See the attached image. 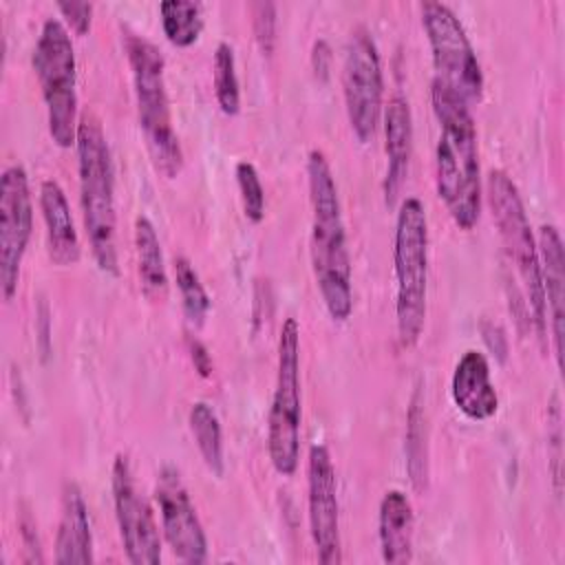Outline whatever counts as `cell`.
Returning a JSON list of instances; mask_svg holds the SVG:
<instances>
[{
  "mask_svg": "<svg viewBox=\"0 0 565 565\" xmlns=\"http://www.w3.org/2000/svg\"><path fill=\"white\" fill-rule=\"evenodd\" d=\"M161 532L172 554L190 565L207 561V536L177 468L163 466L154 483Z\"/></svg>",
  "mask_w": 565,
  "mask_h": 565,
  "instance_id": "14",
  "label": "cell"
},
{
  "mask_svg": "<svg viewBox=\"0 0 565 565\" xmlns=\"http://www.w3.org/2000/svg\"><path fill=\"white\" fill-rule=\"evenodd\" d=\"M307 516L309 534L316 547L318 563L340 565L342 563V539H340V503H338V479L331 452L324 444H313L307 457Z\"/></svg>",
  "mask_w": 565,
  "mask_h": 565,
  "instance_id": "13",
  "label": "cell"
},
{
  "mask_svg": "<svg viewBox=\"0 0 565 565\" xmlns=\"http://www.w3.org/2000/svg\"><path fill=\"white\" fill-rule=\"evenodd\" d=\"M481 333H483V340H486V344L490 347V351L499 358V362H503L505 355H508V340H505L501 327L494 324V322L483 320V322H481Z\"/></svg>",
  "mask_w": 565,
  "mask_h": 565,
  "instance_id": "30",
  "label": "cell"
},
{
  "mask_svg": "<svg viewBox=\"0 0 565 565\" xmlns=\"http://www.w3.org/2000/svg\"><path fill=\"white\" fill-rule=\"evenodd\" d=\"M212 77H214V95L218 108L234 117L241 110V84L236 73V57L230 42H218L212 60Z\"/></svg>",
  "mask_w": 565,
  "mask_h": 565,
  "instance_id": "25",
  "label": "cell"
},
{
  "mask_svg": "<svg viewBox=\"0 0 565 565\" xmlns=\"http://www.w3.org/2000/svg\"><path fill=\"white\" fill-rule=\"evenodd\" d=\"M124 49L132 73L139 126L148 154L166 179H174L183 168V150L172 126L170 97L166 88V60L154 42L139 33L124 35Z\"/></svg>",
  "mask_w": 565,
  "mask_h": 565,
  "instance_id": "4",
  "label": "cell"
},
{
  "mask_svg": "<svg viewBox=\"0 0 565 565\" xmlns=\"http://www.w3.org/2000/svg\"><path fill=\"white\" fill-rule=\"evenodd\" d=\"M163 35L170 44L185 49L192 46L203 31V11L192 0H163L159 4Z\"/></svg>",
  "mask_w": 565,
  "mask_h": 565,
  "instance_id": "23",
  "label": "cell"
},
{
  "mask_svg": "<svg viewBox=\"0 0 565 565\" xmlns=\"http://www.w3.org/2000/svg\"><path fill=\"white\" fill-rule=\"evenodd\" d=\"M302 386H300V327L285 318L278 333L276 384L267 415V455L274 470L291 477L300 461Z\"/></svg>",
  "mask_w": 565,
  "mask_h": 565,
  "instance_id": "8",
  "label": "cell"
},
{
  "mask_svg": "<svg viewBox=\"0 0 565 565\" xmlns=\"http://www.w3.org/2000/svg\"><path fill=\"white\" fill-rule=\"evenodd\" d=\"M57 11L71 26L75 35H86L93 22V4L90 2H57Z\"/></svg>",
  "mask_w": 565,
  "mask_h": 565,
  "instance_id": "29",
  "label": "cell"
},
{
  "mask_svg": "<svg viewBox=\"0 0 565 565\" xmlns=\"http://www.w3.org/2000/svg\"><path fill=\"white\" fill-rule=\"evenodd\" d=\"M415 514L406 492L386 490L377 508V539L382 561L391 565H406L413 561Z\"/></svg>",
  "mask_w": 565,
  "mask_h": 565,
  "instance_id": "20",
  "label": "cell"
},
{
  "mask_svg": "<svg viewBox=\"0 0 565 565\" xmlns=\"http://www.w3.org/2000/svg\"><path fill=\"white\" fill-rule=\"evenodd\" d=\"M342 93L353 135L360 143L371 141L384 108V73L377 44L366 26H355L347 40Z\"/></svg>",
  "mask_w": 565,
  "mask_h": 565,
  "instance_id": "10",
  "label": "cell"
},
{
  "mask_svg": "<svg viewBox=\"0 0 565 565\" xmlns=\"http://www.w3.org/2000/svg\"><path fill=\"white\" fill-rule=\"evenodd\" d=\"M539 260H541V280H543V298H545V316L550 322L556 366H563V305H565V256H563V238L556 225L539 227Z\"/></svg>",
  "mask_w": 565,
  "mask_h": 565,
  "instance_id": "16",
  "label": "cell"
},
{
  "mask_svg": "<svg viewBox=\"0 0 565 565\" xmlns=\"http://www.w3.org/2000/svg\"><path fill=\"white\" fill-rule=\"evenodd\" d=\"M450 397L457 411L472 419L486 422L499 411V395L490 380V364L477 349H468L455 364L450 377Z\"/></svg>",
  "mask_w": 565,
  "mask_h": 565,
  "instance_id": "15",
  "label": "cell"
},
{
  "mask_svg": "<svg viewBox=\"0 0 565 565\" xmlns=\"http://www.w3.org/2000/svg\"><path fill=\"white\" fill-rule=\"evenodd\" d=\"M33 232V199L29 174L20 163L2 170L0 179V287L11 300L18 291L20 267Z\"/></svg>",
  "mask_w": 565,
  "mask_h": 565,
  "instance_id": "11",
  "label": "cell"
},
{
  "mask_svg": "<svg viewBox=\"0 0 565 565\" xmlns=\"http://www.w3.org/2000/svg\"><path fill=\"white\" fill-rule=\"evenodd\" d=\"M234 174H236L245 218L252 223H260L265 216V188L260 183V174L256 166L249 161H238L234 168Z\"/></svg>",
  "mask_w": 565,
  "mask_h": 565,
  "instance_id": "27",
  "label": "cell"
},
{
  "mask_svg": "<svg viewBox=\"0 0 565 565\" xmlns=\"http://www.w3.org/2000/svg\"><path fill=\"white\" fill-rule=\"evenodd\" d=\"M395 324L402 349H411L424 333L428 298V214L417 196L402 199L393 238Z\"/></svg>",
  "mask_w": 565,
  "mask_h": 565,
  "instance_id": "5",
  "label": "cell"
},
{
  "mask_svg": "<svg viewBox=\"0 0 565 565\" xmlns=\"http://www.w3.org/2000/svg\"><path fill=\"white\" fill-rule=\"evenodd\" d=\"M384 199L388 205L395 203L413 157V113L404 95L395 93L384 108Z\"/></svg>",
  "mask_w": 565,
  "mask_h": 565,
  "instance_id": "17",
  "label": "cell"
},
{
  "mask_svg": "<svg viewBox=\"0 0 565 565\" xmlns=\"http://www.w3.org/2000/svg\"><path fill=\"white\" fill-rule=\"evenodd\" d=\"M113 508L124 554L132 565L161 563V536L150 503L137 488L132 466L126 455H117L110 470Z\"/></svg>",
  "mask_w": 565,
  "mask_h": 565,
  "instance_id": "12",
  "label": "cell"
},
{
  "mask_svg": "<svg viewBox=\"0 0 565 565\" xmlns=\"http://www.w3.org/2000/svg\"><path fill=\"white\" fill-rule=\"evenodd\" d=\"M55 563L88 565L93 563V532L88 505L77 483L66 481L62 490L60 521L55 532Z\"/></svg>",
  "mask_w": 565,
  "mask_h": 565,
  "instance_id": "18",
  "label": "cell"
},
{
  "mask_svg": "<svg viewBox=\"0 0 565 565\" xmlns=\"http://www.w3.org/2000/svg\"><path fill=\"white\" fill-rule=\"evenodd\" d=\"M174 282L181 296V307L185 313V320L194 327H201L207 311H210V294L205 291L194 265L185 256L174 258Z\"/></svg>",
  "mask_w": 565,
  "mask_h": 565,
  "instance_id": "26",
  "label": "cell"
},
{
  "mask_svg": "<svg viewBox=\"0 0 565 565\" xmlns=\"http://www.w3.org/2000/svg\"><path fill=\"white\" fill-rule=\"evenodd\" d=\"M135 252H137V269L143 289L150 296H163L168 289V271L161 252V241L154 230V223L139 214L135 218Z\"/></svg>",
  "mask_w": 565,
  "mask_h": 565,
  "instance_id": "21",
  "label": "cell"
},
{
  "mask_svg": "<svg viewBox=\"0 0 565 565\" xmlns=\"http://www.w3.org/2000/svg\"><path fill=\"white\" fill-rule=\"evenodd\" d=\"M40 210L46 227L44 234L49 258L60 267L75 265L82 256V243L73 223L66 192L55 179H44L40 183Z\"/></svg>",
  "mask_w": 565,
  "mask_h": 565,
  "instance_id": "19",
  "label": "cell"
},
{
  "mask_svg": "<svg viewBox=\"0 0 565 565\" xmlns=\"http://www.w3.org/2000/svg\"><path fill=\"white\" fill-rule=\"evenodd\" d=\"M488 203L492 210V221L503 243V252L508 263L514 267L525 305L530 311V322L536 329L539 338L547 333V316H545V298H543V280H541V260L536 238L519 194L516 183L503 170H490L486 179Z\"/></svg>",
  "mask_w": 565,
  "mask_h": 565,
  "instance_id": "6",
  "label": "cell"
},
{
  "mask_svg": "<svg viewBox=\"0 0 565 565\" xmlns=\"http://www.w3.org/2000/svg\"><path fill=\"white\" fill-rule=\"evenodd\" d=\"M430 104L439 126L435 143V188L459 230H472L481 216V166L477 126L470 106L446 84L433 79Z\"/></svg>",
  "mask_w": 565,
  "mask_h": 565,
  "instance_id": "1",
  "label": "cell"
},
{
  "mask_svg": "<svg viewBox=\"0 0 565 565\" xmlns=\"http://www.w3.org/2000/svg\"><path fill=\"white\" fill-rule=\"evenodd\" d=\"M307 181L311 201V269L324 309L335 322L353 311V274L347 245V227L338 183L322 150L307 154Z\"/></svg>",
  "mask_w": 565,
  "mask_h": 565,
  "instance_id": "2",
  "label": "cell"
},
{
  "mask_svg": "<svg viewBox=\"0 0 565 565\" xmlns=\"http://www.w3.org/2000/svg\"><path fill=\"white\" fill-rule=\"evenodd\" d=\"M422 26L430 46L435 79L468 104L483 93V71L459 15L446 2H422Z\"/></svg>",
  "mask_w": 565,
  "mask_h": 565,
  "instance_id": "9",
  "label": "cell"
},
{
  "mask_svg": "<svg viewBox=\"0 0 565 565\" xmlns=\"http://www.w3.org/2000/svg\"><path fill=\"white\" fill-rule=\"evenodd\" d=\"M188 426L199 448V455L207 470L214 477H223L225 470V455H223V428L214 408L199 399L188 411Z\"/></svg>",
  "mask_w": 565,
  "mask_h": 565,
  "instance_id": "22",
  "label": "cell"
},
{
  "mask_svg": "<svg viewBox=\"0 0 565 565\" xmlns=\"http://www.w3.org/2000/svg\"><path fill=\"white\" fill-rule=\"evenodd\" d=\"M252 29L260 51L269 55L276 44V4L274 2L252 4Z\"/></svg>",
  "mask_w": 565,
  "mask_h": 565,
  "instance_id": "28",
  "label": "cell"
},
{
  "mask_svg": "<svg viewBox=\"0 0 565 565\" xmlns=\"http://www.w3.org/2000/svg\"><path fill=\"white\" fill-rule=\"evenodd\" d=\"M190 351H192V362H194L196 371H199L203 377H207L210 371H212V360H210L207 349H205L201 342L194 340V342L190 344Z\"/></svg>",
  "mask_w": 565,
  "mask_h": 565,
  "instance_id": "32",
  "label": "cell"
},
{
  "mask_svg": "<svg viewBox=\"0 0 565 565\" xmlns=\"http://www.w3.org/2000/svg\"><path fill=\"white\" fill-rule=\"evenodd\" d=\"M77 177L82 221L90 254L99 271L119 274L117 258V210H115V168L110 148L99 119L90 113L79 117L77 128Z\"/></svg>",
  "mask_w": 565,
  "mask_h": 565,
  "instance_id": "3",
  "label": "cell"
},
{
  "mask_svg": "<svg viewBox=\"0 0 565 565\" xmlns=\"http://www.w3.org/2000/svg\"><path fill=\"white\" fill-rule=\"evenodd\" d=\"M424 399L419 388H415L411 397V406L406 413V468L411 481L417 490L426 486V422H424Z\"/></svg>",
  "mask_w": 565,
  "mask_h": 565,
  "instance_id": "24",
  "label": "cell"
},
{
  "mask_svg": "<svg viewBox=\"0 0 565 565\" xmlns=\"http://www.w3.org/2000/svg\"><path fill=\"white\" fill-rule=\"evenodd\" d=\"M329 62H331V49L324 40H316L311 49V64L318 79H327L329 75Z\"/></svg>",
  "mask_w": 565,
  "mask_h": 565,
  "instance_id": "31",
  "label": "cell"
},
{
  "mask_svg": "<svg viewBox=\"0 0 565 565\" xmlns=\"http://www.w3.org/2000/svg\"><path fill=\"white\" fill-rule=\"evenodd\" d=\"M46 106L49 135L60 148L77 141V60L68 29L60 18H46L31 55Z\"/></svg>",
  "mask_w": 565,
  "mask_h": 565,
  "instance_id": "7",
  "label": "cell"
}]
</instances>
